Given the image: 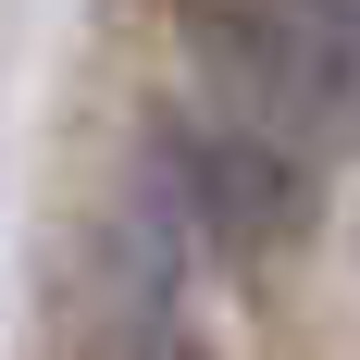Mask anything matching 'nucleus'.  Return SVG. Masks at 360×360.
Returning a JSON list of instances; mask_svg holds the SVG:
<instances>
[{
  "label": "nucleus",
  "instance_id": "obj_1",
  "mask_svg": "<svg viewBox=\"0 0 360 360\" xmlns=\"http://www.w3.org/2000/svg\"><path fill=\"white\" fill-rule=\"evenodd\" d=\"M174 25L224 87V124L298 162L360 149V0H174Z\"/></svg>",
  "mask_w": 360,
  "mask_h": 360
},
{
  "label": "nucleus",
  "instance_id": "obj_2",
  "mask_svg": "<svg viewBox=\"0 0 360 360\" xmlns=\"http://www.w3.org/2000/svg\"><path fill=\"white\" fill-rule=\"evenodd\" d=\"M162 186L186 199V224L212 249H274V236L311 224V162L274 149V137H249V124H186L162 149Z\"/></svg>",
  "mask_w": 360,
  "mask_h": 360
}]
</instances>
